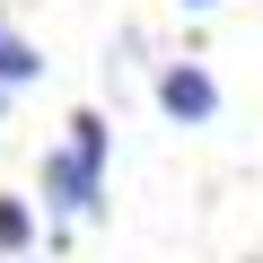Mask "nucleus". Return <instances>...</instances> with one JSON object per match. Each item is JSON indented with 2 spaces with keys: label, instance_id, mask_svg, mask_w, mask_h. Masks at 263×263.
Listing matches in <instances>:
<instances>
[{
  "label": "nucleus",
  "instance_id": "1",
  "mask_svg": "<svg viewBox=\"0 0 263 263\" xmlns=\"http://www.w3.org/2000/svg\"><path fill=\"white\" fill-rule=\"evenodd\" d=\"M44 211H53V219H88V211H105V167L79 158L70 141L44 149Z\"/></svg>",
  "mask_w": 263,
  "mask_h": 263
},
{
  "label": "nucleus",
  "instance_id": "2",
  "mask_svg": "<svg viewBox=\"0 0 263 263\" xmlns=\"http://www.w3.org/2000/svg\"><path fill=\"white\" fill-rule=\"evenodd\" d=\"M158 105H167L176 123H211V114H219V79H211L202 62H167V70H158Z\"/></svg>",
  "mask_w": 263,
  "mask_h": 263
},
{
  "label": "nucleus",
  "instance_id": "4",
  "mask_svg": "<svg viewBox=\"0 0 263 263\" xmlns=\"http://www.w3.org/2000/svg\"><path fill=\"white\" fill-rule=\"evenodd\" d=\"M27 246H35V202L0 193V254H27Z\"/></svg>",
  "mask_w": 263,
  "mask_h": 263
},
{
  "label": "nucleus",
  "instance_id": "3",
  "mask_svg": "<svg viewBox=\"0 0 263 263\" xmlns=\"http://www.w3.org/2000/svg\"><path fill=\"white\" fill-rule=\"evenodd\" d=\"M27 79H44V53H35V44H27L18 27H9V18H0V105H9V97H18Z\"/></svg>",
  "mask_w": 263,
  "mask_h": 263
},
{
  "label": "nucleus",
  "instance_id": "5",
  "mask_svg": "<svg viewBox=\"0 0 263 263\" xmlns=\"http://www.w3.org/2000/svg\"><path fill=\"white\" fill-rule=\"evenodd\" d=\"M70 149L105 167V149H114V132H105V114H97V105H79V114H70Z\"/></svg>",
  "mask_w": 263,
  "mask_h": 263
},
{
  "label": "nucleus",
  "instance_id": "6",
  "mask_svg": "<svg viewBox=\"0 0 263 263\" xmlns=\"http://www.w3.org/2000/svg\"><path fill=\"white\" fill-rule=\"evenodd\" d=\"M176 9H184V18H202V9H219V0H176Z\"/></svg>",
  "mask_w": 263,
  "mask_h": 263
},
{
  "label": "nucleus",
  "instance_id": "7",
  "mask_svg": "<svg viewBox=\"0 0 263 263\" xmlns=\"http://www.w3.org/2000/svg\"><path fill=\"white\" fill-rule=\"evenodd\" d=\"M9 263H27V254H9Z\"/></svg>",
  "mask_w": 263,
  "mask_h": 263
}]
</instances>
